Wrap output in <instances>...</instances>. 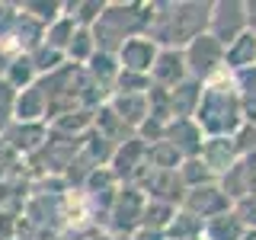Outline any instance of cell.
<instances>
[{
	"label": "cell",
	"instance_id": "1",
	"mask_svg": "<svg viewBox=\"0 0 256 240\" xmlns=\"http://www.w3.org/2000/svg\"><path fill=\"white\" fill-rule=\"evenodd\" d=\"M192 122L202 128L205 138H230L244 125L240 93L228 70H221L214 80L202 84V100H198V109L192 116Z\"/></svg>",
	"mask_w": 256,
	"mask_h": 240
},
{
	"label": "cell",
	"instance_id": "2",
	"mask_svg": "<svg viewBox=\"0 0 256 240\" xmlns=\"http://www.w3.org/2000/svg\"><path fill=\"white\" fill-rule=\"evenodd\" d=\"M166 13H154V20L160 22V42H166V48H186L192 38L208 32V13L212 4H166ZM150 20V22H154Z\"/></svg>",
	"mask_w": 256,
	"mask_h": 240
},
{
	"label": "cell",
	"instance_id": "3",
	"mask_svg": "<svg viewBox=\"0 0 256 240\" xmlns=\"http://www.w3.org/2000/svg\"><path fill=\"white\" fill-rule=\"evenodd\" d=\"M182 61H186V74L196 84H208L224 70V45H218L212 36H198L182 48Z\"/></svg>",
	"mask_w": 256,
	"mask_h": 240
},
{
	"label": "cell",
	"instance_id": "4",
	"mask_svg": "<svg viewBox=\"0 0 256 240\" xmlns=\"http://www.w3.org/2000/svg\"><path fill=\"white\" fill-rule=\"evenodd\" d=\"M246 32V4L244 0H218L212 4L208 13V36L218 45L228 48L234 38H240Z\"/></svg>",
	"mask_w": 256,
	"mask_h": 240
},
{
	"label": "cell",
	"instance_id": "5",
	"mask_svg": "<svg viewBox=\"0 0 256 240\" xmlns=\"http://www.w3.org/2000/svg\"><path fill=\"white\" fill-rule=\"evenodd\" d=\"M182 208L189 214H196L198 221H208V218H218V214L230 212V198L221 192L218 182H208V186H196V189H186L182 196Z\"/></svg>",
	"mask_w": 256,
	"mask_h": 240
},
{
	"label": "cell",
	"instance_id": "6",
	"mask_svg": "<svg viewBox=\"0 0 256 240\" xmlns=\"http://www.w3.org/2000/svg\"><path fill=\"white\" fill-rule=\"evenodd\" d=\"M160 141H166L182 160H189V157H198V154H202L205 134H202V128L192 122V118H170Z\"/></svg>",
	"mask_w": 256,
	"mask_h": 240
},
{
	"label": "cell",
	"instance_id": "7",
	"mask_svg": "<svg viewBox=\"0 0 256 240\" xmlns=\"http://www.w3.org/2000/svg\"><path fill=\"white\" fill-rule=\"evenodd\" d=\"M148 77H154V84L160 86V90H173V86H180L182 80L189 77L186 74V61H182V52H180V48H160Z\"/></svg>",
	"mask_w": 256,
	"mask_h": 240
},
{
	"label": "cell",
	"instance_id": "8",
	"mask_svg": "<svg viewBox=\"0 0 256 240\" xmlns=\"http://www.w3.org/2000/svg\"><path fill=\"white\" fill-rule=\"evenodd\" d=\"M157 42L148 36H132L128 42L122 45V64L128 74H150L154 68V58H157Z\"/></svg>",
	"mask_w": 256,
	"mask_h": 240
},
{
	"label": "cell",
	"instance_id": "9",
	"mask_svg": "<svg viewBox=\"0 0 256 240\" xmlns=\"http://www.w3.org/2000/svg\"><path fill=\"white\" fill-rule=\"evenodd\" d=\"M198 160H202L208 170H212V176L218 180V176H221L224 170H230V166L237 164L240 154H237V144H234V138H205Z\"/></svg>",
	"mask_w": 256,
	"mask_h": 240
},
{
	"label": "cell",
	"instance_id": "10",
	"mask_svg": "<svg viewBox=\"0 0 256 240\" xmlns=\"http://www.w3.org/2000/svg\"><path fill=\"white\" fill-rule=\"evenodd\" d=\"M246 68H256V36L250 29L224 48V70L228 74H237V70H246Z\"/></svg>",
	"mask_w": 256,
	"mask_h": 240
},
{
	"label": "cell",
	"instance_id": "11",
	"mask_svg": "<svg viewBox=\"0 0 256 240\" xmlns=\"http://www.w3.org/2000/svg\"><path fill=\"white\" fill-rule=\"evenodd\" d=\"M166 96H170V116L173 118H192L198 109V100H202V84L186 77L180 86L166 90Z\"/></svg>",
	"mask_w": 256,
	"mask_h": 240
},
{
	"label": "cell",
	"instance_id": "12",
	"mask_svg": "<svg viewBox=\"0 0 256 240\" xmlns=\"http://www.w3.org/2000/svg\"><path fill=\"white\" fill-rule=\"evenodd\" d=\"M202 234H205V240H240L246 234V228H244V221L234 214V208H230V212L218 214V218L202 221Z\"/></svg>",
	"mask_w": 256,
	"mask_h": 240
},
{
	"label": "cell",
	"instance_id": "13",
	"mask_svg": "<svg viewBox=\"0 0 256 240\" xmlns=\"http://www.w3.org/2000/svg\"><path fill=\"white\" fill-rule=\"evenodd\" d=\"M176 176H180L182 189H196V186H208V182H218V180L212 176V170H208V166H205L198 157L182 160V164H180V170H176Z\"/></svg>",
	"mask_w": 256,
	"mask_h": 240
},
{
	"label": "cell",
	"instance_id": "14",
	"mask_svg": "<svg viewBox=\"0 0 256 240\" xmlns=\"http://www.w3.org/2000/svg\"><path fill=\"white\" fill-rule=\"evenodd\" d=\"M234 214H237L240 221H244V228H246V230H256V196L240 198V202L234 205Z\"/></svg>",
	"mask_w": 256,
	"mask_h": 240
},
{
	"label": "cell",
	"instance_id": "15",
	"mask_svg": "<svg viewBox=\"0 0 256 240\" xmlns=\"http://www.w3.org/2000/svg\"><path fill=\"white\" fill-rule=\"evenodd\" d=\"M240 166H244V180H246V192L256 196V150L246 157H240Z\"/></svg>",
	"mask_w": 256,
	"mask_h": 240
},
{
	"label": "cell",
	"instance_id": "16",
	"mask_svg": "<svg viewBox=\"0 0 256 240\" xmlns=\"http://www.w3.org/2000/svg\"><path fill=\"white\" fill-rule=\"evenodd\" d=\"M246 29L256 36V0H250V4H246Z\"/></svg>",
	"mask_w": 256,
	"mask_h": 240
},
{
	"label": "cell",
	"instance_id": "17",
	"mask_svg": "<svg viewBox=\"0 0 256 240\" xmlns=\"http://www.w3.org/2000/svg\"><path fill=\"white\" fill-rule=\"evenodd\" d=\"M240 240H256V230H246V234L240 237Z\"/></svg>",
	"mask_w": 256,
	"mask_h": 240
}]
</instances>
